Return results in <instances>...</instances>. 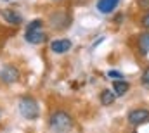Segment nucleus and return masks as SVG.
Listing matches in <instances>:
<instances>
[{
	"mask_svg": "<svg viewBox=\"0 0 149 133\" xmlns=\"http://www.w3.org/2000/svg\"><path fill=\"white\" fill-rule=\"evenodd\" d=\"M49 128L52 133H70L73 128V118L66 111H56L49 119Z\"/></svg>",
	"mask_w": 149,
	"mask_h": 133,
	"instance_id": "obj_1",
	"label": "nucleus"
},
{
	"mask_svg": "<svg viewBox=\"0 0 149 133\" xmlns=\"http://www.w3.org/2000/svg\"><path fill=\"white\" fill-rule=\"evenodd\" d=\"M19 112L24 119H37L40 116L38 104L33 97H23L19 100Z\"/></svg>",
	"mask_w": 149,
	"mask_h": 133,
	"instance_id": "obj_2",
	"label": "nucleus"
},
{
	"mask_svg": "<svg viewBox=\"0 0 149 133\" xmlns=\"http://www.w3.org/2000/svg\"><path fill=\"white\" fill-rule=\"evenodd\" d=\"M71 24V16L66 10H57L50 16V26L57 30H64Z\"/></svg>",
	"mask_w": 149,
	"mask_h": 133,
	"instance_id": "obj_3",
	"label": "nucleus"
},
{
	"mask_svg": "<svg viewBox=\"0 0 149 133\" xmlns=\"http://www.w3.org/2000/svg\"><path fill=\"white\" fill-rule=\"evenodd\" d=\"M128 123L132 126H141L149 123V111L148 109H134L128 112Z\"/></svg>",
	"mask_w": 149,
	"mask_h": 133,
	"instance_id": "obj_4",
	"label": "nucleus"
},
{
	"mask_svg": "<svg viewBox=\"0 0 149 133\" xmlns=\"http://www.w3.org/2000/svg\"><path fill=\"white\" fill-rule=\"evenodd\" d=\"M0 80H2L3 83L10 85V83H14V81L19 80V71H17L14 66L2 67V69H0Z\"/></svg>",
	"mask_w": 149,
	"mask_h": 133,
	"instance_id": "obj_5",
	"label": "nucleus"
},
{
	"mask_svg": "<svg viewBox=\"0 0 149 133\" xmlns=\"http://www.w3.org/2000/svg\"><path fill=\"white\" fill-rule=\"evenodd\" d=\"M71 47H73V43H71V40H68V38H57V40H54V42L50 43V50H52L54 54H66Z\"/></svg>",
	"mask_w": 149,
	"mask_h": 133,
	"instance_id": "obj_6",
	"label": "nucleus"
},
{
	"mask_svg": "<svg viewBox=\"0 0 149 133\" xmlns=\"http://www.w3.org/2000/svg\"><path fill=\"white\" fill-rule=\"evenodd\" d=\"M0 16L9 23V24H14V26H19L23 23V17L19 12H16L14 9H2L0 10Z\"/></svg>",
	"mask_w": 149,
	"mask_h": 133,
	"instance_id": "obj_7",
	"label": "nucleus"
},
{
	"mask_svg": "<svg viewBox=\"0 0 149 133\" xmlns=\"http://www.w3.org/2000/svg\"><path fill=\"white\" fill-rule=\"evenodd\" d=\"M24 40L31 45H38V43H43L47 40V35L43 33V30H31V31H26Z\"/></svg>",
	"mask_w": 149,
	"mask_h": 133,
	"instance_id": "obj_8",
	"label": "nucleus"
},
{
	"mask_svg": "<svg viewBox=\"0 0 149 133\" xmlns=\"http://www.w3.org/2000/svg\"><path fill=\"white\" fill-rule=\"evenodd\" d=\"M118 5H120V0H97L95 7L101 14H111Z\"/></svg>",
	"mask_w": 149,
	"mask_h": 133,
	"instance_id": "obj_9",
	"label": "nucleus"
},
{
	"mask_svg": "<svg viewBox=\"0 0 149 133\" xmlns=\"http://www.w3.org/2000/svg\"><path fill=\"white\" fill-rule=\"evenodd\" d=\"M137 50L141 55H148L149 54V31L141 33L137 38Z\"/></svg>",
	"mask_w": 149,
	"mask_h": 133,
	"instance_id": "obj_10",
	"label": "nucleus"
},
{
	"mask_svg": "<svg viewBox=\"0 0 149 133\" xmlns=\"http://www.w3.org/2000/svg\"><path fill=\"white\" fill-rule=\"evenodd\" d=\"M113 90H114L116 95H125L130 90V85L127 81H123V80H114L113 81Z\"/></svg>",
	"mask_w": 149,
	"mask_h": 133,
	"instance_id": "obj_11",
	"label": "nucleus"
},
{
	"mask_svg": "<svg viewBox=\"0 0 149 133\" xmlns=\"http://www.w3.org/2000/svg\"><path fill=\"white\" fill-rule=\"evenodd\" d=\"M116 100V94H114V90H102L101 92V102H102V105H111L113 102Z\"/></svg>",
	"mask_w": 149,
	"mask_h": 133,
	"instance_id": "obj_12",
	"label": "nucleus"
},
{
	"mask_svg": "<svg viewBox=\"0 0 149 133\" xmlns=\"http://www.w3.org/2000/svg\"><path fill=\"white\" fill-rule=\"evenodd\" d=\"M141 83H142V87L144 88H148L149 90V66L142 71V76H141Z\"/></svg>",
	"mask_w": 149,
	"mask_h": 133,
	"instance_id": "obj_13",
	"label": "nucleus"
},
{
	"mask_svg": "<svg viewBox=\"0 0 149 133\" xmlns=\"http://www.w3.org/2000/svg\"><path fill=\"white\" fill-rule=\"evenodd\" d=\"M42 26H43V21H42V19H35V21H31V23L28 24L26 31H31V30H42Z\"/></svg>",
	"mask_w": 149,
	"mask_h": 133,
	"instance_id": "obj_14",
	"label": "nucleus"
},
{
	"mask_svg": "<svg viewBox=\"0 0 149 133\" xmlns=\"http://www.w3.org/2000/svg\"><path fill=\"white\" fill-rule=\"evenodd\" d=\"M108 78L109 80H123V73H120L116 69H109L108 71Z\"/></svg>",
	"mask_w": 149,
	"mask_h": 133,
	"instance_id": "obj_15",
	"label": "nucleus"
},
{
	"mask_svg": "<svg viewBox=\"0 0 149 133\" xmlns=\"http://www.w3.org/2000/svg\"><path fill=\"white\" fill-rule=\"evenodd\" d=\"M139 23H141V26H142V28L149 30V10H146V12L141 16V21H139Z\"/></svg>",
	"mask_w": 149,
	"mask_h": 133,
	"instance_id": "obj_16",
	"label": "nucleus"
},
{
	"mask_svg": "<svg viewBox=\"0 0 149 133\" xmlns=\"http://www.w3.org/2000/svg\"><path fill=\"white\" fill-rule=\"evenodd\" d=\"M137 5L141 9H149V0H137Z\"/></svg>",
	"mask_w": 149,
	"mask_h": 133,
	"instance_id": "obj_17",
	"label": "nucleus"
},
{
	"mask_svg": "<svg viewBox=\"0 0 149 133\" xmlns=\"http://www.w3.org/2000/svg\"><path fill=\"white\" fill-rule=\"evenodd\" d=\"M71 2H73L74 5H83V3H85L87 0H71Z\"/></svg>",
	"mask_w": 149,
	"mask_h": 133,
	"instance_id": "obj_18",
	"label": "nucleus"
},
{
	"mask_svg": "<svg viewBox=\"0 0 149 133\" xmlns=\"http://www.w3.org/2000/svg\"><path fill=\"white\" fill-rule=\"evenodd\" d=\"M0 116H2V109H0Z\"/></svg>",
	"mask_w": 149,
	"mask_h": 133,
	"instance_id": "obj_19",
	"label": "nucleus"
},
{
	"mask_svg": "<svg viewBox=\"0 0 149 133\" xmlns=\"http://www.w3.org/2000/svg\"><path fill=\"white\" fill-rule=\"evenodd\" d=\"M54 2H57V0H54Z\"/></svg>",
	"mask_w": 149,
	"mask_h": 133,
	"instance_id": "obj_20",
	"label": "nucleus"
},
{
	"mask_svg": "<svg viewBox=\"0 0 149 133\" xmlns=\"http://www.w3.org/2000/svg\"><path fill=\"white\" fill-rule=\"evenodd\" d=\"M5 2H7V0H5Z\"/></svg>",
	"mask_w": 149,
	"mask_h": 133,
	"instance_id": "obj_21",
	"label": "nucleus"
}]
</instances>
